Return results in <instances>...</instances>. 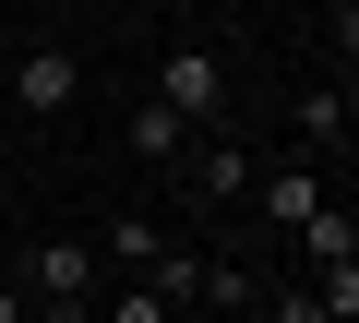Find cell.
<instances>
[{"label":"cell","mask_w":359,"mask_h":323,"mask_svg":"<svg viewBox=\"0 0 359 323\" xmlns=\"http://www.w3.org/2000/svg\"><path fill=\"white\" fill-rule=\"evenodd\" d=\"M144 96H156L180 132H204V120H228V60H216L204 36H180V48L156 60V84H144Z\"/></svg>","instance_id":"1"},{"label":"cell","mask_w":359,"mask_h":323,"mask_svg":"<svg viewBox=\"0 0 359 323\" xmlns=\"http://www.w3.org/2000/svg\"><path fill=\"white\" fill-rule=\"evenodd\" d=\"M96 275H108V263H96V240H36V252H25V311H36V299L96 311Z\"/></svg>","instance_id":"2"},{"label":"cell","mask_w":359,"mask_h":323,"mask_svg":"<svg viewBox=\"0 0 359 323\" xmlns=\"http://www.w3.org/2000/svg\"><path fill=\"white\" fill-rule=\"evenodd\" d=\"M252 204H264L276 228H299V216H323V204H335V180L311 168V156H276V168H252Z\"/></svg>","instance_id":"3"},{"label":"cell","mask_w":359,"mask_h":323,"mask_svg":"<svg viewBox=\"0 0 359 323\" xmlns=\"http://www.w3.org/2000/svg\"><path fill=\"white\" fill-rule=\"evenodd\" d=\"M72 96H84V60H72V48H25V60H13V108H25V120H60Z\"/></svg>","instance_id":"4"},{"label":"cell","mask_w":359,"mask_h":323,"mask_svg":"<svg viewBox=\"0 0 359 323\" xmlns=\"http://www.w3.org/2000/svg\"><path fill=\"white\" fill-rule=\"evenodd\" d=\"M180 168H192V204H252V156L240 144H192Z\"/></svg>","instance_id":"5"},{"label":"cell","mask_w":359,"mask_h":323,"mask_svg":"<svg viewBox=\"0 0 359 323\" xmlns=\"http://www.w3.org/2000/svg\"><path fill=\"white\" fill-rule=\"evenodd\" d=\"M287 240H299V252H311V275H335V263H359V216H347V192H335V204H323V216H299V228H287Z\"/></svg>","instance_id":"6"},{"label":"cell","mask_w":359,"mask_h":323,"mask_svg":"<svg viewBox=\"0 0 359 323\" xmlns=\"http://www.w3.org/2000/svg\"><path fill=\"white\" fill-rule=\"evenodd\" d=\"M156 252H168V228H156L144 204H132V216H108V240H96V263H120V275H144Z\"/></svg>","instance_id":"7"},{"label":"cell","mask_w":359,"mask_h":323,"mask_svg":"<svg viewBox=\"0 0 359 323\" xmlns=\"http://www.w3.org/2000/svg\"><path fill=\"white\" fill-rule=\"evenodd\" d=\"M287 144L311 156V168H323V144H347V96L323 84V96H299V120H287Z\"/></svg>","instance_id":"8"},{"label":"cell","mask_w":359,"mask_h":323,"mask_svg":"<svg viewBox=\"0 0 359 323\" xmlns=\"http://www.w3.org/2000/svg\"><path fill=\"white\" fill-rule=\"evenodd\" d=\"M132 156H144V168H180V156H192V132H180V120L144 96V108H132Z\"/></svg>","instance_id":"9"},{"label":"cell","mask_w":359,"mask_h":323,"mask_svg":"<svg viewBox=\"0 0 359 323\" xmlns=\"http://www.w3.org/2000/svg\"><path fill=\"white\" fill-rule=\"evenodd\" d=\"M96 323H180V311H168V299L132 275V287H108V299H96Z\"/></svg>","instance_id":"10"},{"label":"cell","mask_w":359,"mask_h":323,"mask_svg":"<svg viewBox=\"0 0 359 323\" xmlns=\"http://www.w3.org/2000/svg\"><path fill=\"white\" fill-rule=\"evenodd\" d=\"M264 323H323V299H311V287H276V299H264Z\"/></svg>","instance_id":"11"},{"label":"cell","mask_w":359,"mask_h":323,"mask_svg":"<svg viewBox=\"0 0 359 323\" xmlns=\"http://www.w3.org/2000/svg\"><path fill=\"white\" fill-rule=\"evenodd\" d=\"M0 323H36V311H25V287H0Z\"/></svg>","instance_id":"12"}]
</instances>
